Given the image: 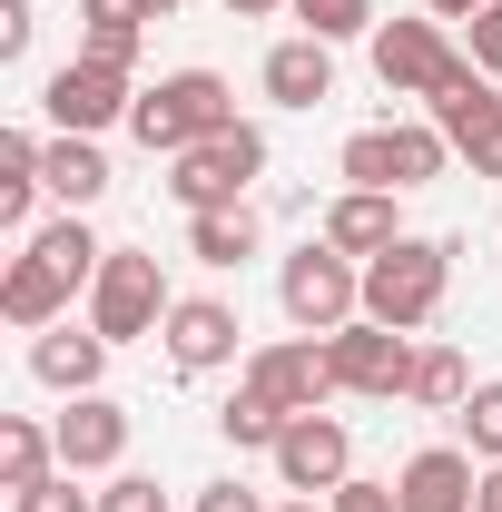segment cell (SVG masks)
Masks as SVG:
<instances>
[{
    "label": "cell",
    "mask_w": 502,
    "mask_h": 512,
    "mask_svg": "<svg viewBox=\"0 0 502 512\" xmlns=\"http://www.w3.org/2000/svg\"><path fill=\"white\" fill-rule=\"evenodd\" d=\"M286 424H296V414H276L256 384H247V394H227V414H217V434H227L237 453H276V444H286Z\"/></svg>",
    "instance_id": "cell-21"
},
{
    "label": "cell",
    "mask_w": 502,
    "mask_h": 512,
    "mask_svg": "<svg viewBox=\"0 0 502 512\" xmlns=\"http://www.w3.org/2000/svg\"><path fill=\"white\" fill-rule=\"evenodd\" d=\"M197 512H266V503H256L247 483H207V493H197Z\"/></svg>",
    "instance_id": "cell-35"
},
{
    "label": "cell",
    "mask_w": 502,
    "mask_h": 512,
    "mask_svg": "<svg viewBox=\"0 0 502 512\" xmlns=\"http://www.w3.org/2000/svg\"><path fill=\"white\" fill-rule=\"evenodd\" d=\"M20 512H99V503L79 493V473H50V483H30V493H20Z\"/></svg>",
    "instance_id": "cell-29"
},
{
    "label": "cell",
    "mask_w": 502,
    "mask_h": 512,
    "mask_svg": "<svg viewBox=\"0 0 502 512\" xmlns=\"http://www.w3.org/2000/svg\"><path fill=\"white\" fill-rule=\"evenodd\" d=\"M30 30H40V20H30V0H0V60H20V50H30Z\"/></svg>",
    "instance_id": "cell-34"
},
{
    "label": "cell",
    "mask_w": 502,
    "mask_h": 512,
    "mask_svg": "<svg viewBox=\"0 0 502 512\" xmlns=\"http://www.w3.org/2000/svg\"><path fill=\"white\" fill-rule=\"evenodd\" d=\"M276 512H315V503H276Z\"/></svg>",
    "instance_id": "cell-40"
},
{
    "label": "cell",
    "mask_w": 502,
    "mask_h": 512,
    "mask_svg": "<svg viewBox=\"0 0 502 512\" xmlns=\"http://www.w3.org/2000/svg\"><path fill=\"white\" fill-rule=\"evenodd\" d=\"M345 463H355V434H345L335 414H296V424H286V444H276L286 493H335V483H345Z\"/></svg>",
    "instance_id": "cell-11"
},
{
    "label": "cell",
    "mask_w": 502,
    "mask_h": 512,
    "mask_svg": "<svg viewBox=\"0 0 502 512\" xmlns=\"http://www.w3.org/2000/svg\"><path fill=\"white\" fill-rule=\"evenodd\" d=\"M434 128L473 158V168H483V178H502V99H493V79H483V69H463V79L434 99Z\"/></svg>",
    "instance_id": "cell-9"
},
{
    "label": "cell",
    "mask_w": 502,
    "mask_h": 512,
    "mask_svg": "<svg viewBox=\"0 0 502 512\" xmlns=\"http://www.w3.org/2000/svg\"><path fill=\"white\" fill-rule=\"evenodd\" d=\"M60 306H69V276H60L40 247H20V266L0 276V316L20 325V335H50V325H60Z\"/></svg>",
    "instance_id": "cell-16"
},
{
    "label": "cell",
    "mask_w": 502,
    "mask_h": 512,
    "mask_svg": "<svg viewBox=\"0 0 502 512\" xmlns=\"http://www.w3.org/2000/svg\"><path fill=\"white\" fill-rule=\"evenodd\" d=\"M325 512H404V493H394V483H355V473H345Z\"/></svg>",
    "instance_id": "cell-31"
},
{
    "label": "cell",
    "mask_w": 502,
    "mask_h": 512,
    "mask_svg": "<svg viewBox=\"0 0 502 512\" xmlns=\"http://www.w3.org/2000/svg\"><path fill=\"white\" fill-rule=\"evenodd\" d=\"M404 512H473V493H483V473H473V453H453V444H434V453H414L404 463Z\"/></svg>",
    "instance_id": "cell-15"
},
{
    "label": "cell",
    "mask_w": 502,
    "mask_h": 512,
    "mask_svg": "<svg viewBox=\"0 0 502 512\" xmlns=\"http://www.w3.org/2000/svg\"><path fill=\"white\" fill-rule=\"evenodd\" d=\"M128 10H138V20H168V10H178V0H128Z\"/></svg>",
    "instance_id": "cell-38"
},
{
    "label": "cell",
    "mask_w": 502,
    "mask_h": 512,
    "mask_svg": "<svg viewBox=\"0 0 502 512\" xmlns=\"http://www.w3.org/2000/svg\"><path fill=\"white\" fill-rule=\"evenodd\" d=\"M473 69H483V79H502V0H483V10H473Z\"/></svg>",
    "instance_id": "cell-32"
},
{
    "label": "cell",
    "mask_w": 502,
    "mask_h": 512,
    "mask_svg": "<svg viewBox=\"0 0 502 512\" xmlns=\"http://www.w3.org/2000/svg\"><path fill=\"white\" fill-rule=\"evenodd\" d=\"M79 60H99V69H128V60H138V20H89Z\"/></svg>",
    "instance_id": "cell-28"
},
{
    "label": "cell",
    "mask_w": 502,
    "mask_h": 512,
    "mask_svg": "<svg viewBox=\"0 0 502 512\" xmlns=\"http://www.w3.org/2000/svg\"><path fill=\"white\" fill-rule=\"evenodd\" d=\"M286 316L306 325V335H335V325L365 316V266L345 247H306L286 256Z\"/></svg>",
    "instance_id": "cell-7"
},
{
    "label": "cell",
    "mask_w": 502,
    "mask_h": 512,
    "mask_svg": "<svg viewBox=\"0 0 502 512\" xmlns=\"http://www.w3.org/2000/svg\"><path fill=\"white\" fill-rule=\"evenodd\" d=\"M40 99H50V119H60L69 138H99L109 119H128V109H138V99H128V69H99V60H69Z\"/></svg>",
    "instance_id": "cell-10"
},
{
    "label": "cell",
    "mask_w": 502,
    "mask_h": 512,
    "mask_svg": "<svg viewBox=\"0 0 502 512\" xmlns=\"http://www.w3.org/2000/svg\"><path fill=\"white\" fill-rule=\"evenodd\" d=\"M266 99H276V109L335 99V40H276V50H266Z\"/></svg>",
    "instance_id": "cell-17"
},
{
    "label": "cell",
    "mask_w": 502,
    "mask_h": 512,
    "mask_svg": "<svg viewBox=\"0 0 502 512\" xmlns=\"http://www.w3.org/2000/svg\"><path fill=\"white\" fill-rule=\"evenodd\" d=\"M394 237H404V227H394V197L384 188H345L325 207V247H345V256H384Z\"/></svg>",
    "instance_id": "cell-19"
},
{
    "label": "cell",
    "mask_w": 502,
    "mask_h": 512,
    "mask_svg": "<svg viewBox=\"0 0 502 512\" xmlns=\"http://www.w3.org/2000/svg\"><path fill=\"white\" fill-rule=\"evenodd\" d=\"M443 148H453L443 128H355V138H345V178H355V188H384V197L434 188Z\"/></svg>",
    "instance_id": "cell-5"
},
{
    "label": "cell",
    "mask_w": 502,
    "mask_h": 512,
    "mask_svg": "<svg viewBox=\"0 0 502 512\" xmlns=\"http://www.w3.org/2000/svg\"><path fill=\"white\" fill-rule=\"evenodd\" d=\"M168 276H158V256L138 247H109V266H99V286H89V335H109V345H128V335H148V325H168Z\"/></svg>",
    "instance_id": "cell-3"
},
{
    "label": "cell",
    "mask_w": 502,
    "mask_h": 512,
    "mask_svg": "<svg viewBox=\"0 0 502 512\" xmlns=\"http://www.w3.org/2000/svg\"><path fill=\"white\" fill-rule=\"evenodd\" d=\"M40 188H60L69 207H89V197H109V158H99L89 138H60V148L40 158Z\"/></svg>",
    "instance_id": "cell-20"
},
{
    "label": "cell",
    "mask_w": 502,
    "mask_h": 512,
    "mask_svg": "<svg viewBox=\"0 0 502 512\" xmlns=\"http://www.w3.org/2000/svg\"><path fill=\"white\" fill-rule=\"evenodd\" d=\"M473 60H453L443 20H375V79L394 99H443Z\"/></svg>",
    "instance_id": "cell-6"
},
{
    "label": "cell",
    "mask_w": 502,
    "mask_h": 512,
    "mask_svg": "<svg viewBox=\"0 0 502 512\" xmlns=\"http://www.w3.org/2000/svg\"><path fill=\"white\" fill-rule=\"evenodd\" d=\"M40 158H50V148H40L30 128H10V138H0V188H10V178H40Z\"/></svg>",
    "instance_id": "cell-33"
},
{
    "label": "cell",
    "mask_w": 502,
    "mask_h": 512,
    "mask_svg": "<svg viewBox=\"0 0 502 512\" xmlns=\"http://www.w3.org/2000/svg\"><path fill=\"white\" fill-rule=\"evenodd\" d=\"M473 512H502V463H483V493H473Z\"/></svg>",
    "instance_id": "cell-36"
},
{
    "label": "cell",
    "mask_w": 502,
    "mask_h": 512,
    "mask_svg": "<svg viewBox=\"0 0 502 512\" xmlns=\"http://www.w3.org/2000/svg\"><path fill=\"white\" fill-rule=\"evenodd\" d=\"M296 20H306V40H355V30H375V0H296Z\"/></svg>",
    "instance_id": "cell-27"
},
{
    "label": "cell",
    "mask_w": 502,
    "mask_h": 512,
    "mask_svg": "<svg viewBox=\"0 0 502 512\" xmlns=\"http://www.w3.org/2000/svg\"><path fill=\"white\" fill-rule=\"evenodd\" d=\"M109 365V335H79V325H50V335H30V375L60 384V394H89Z\"/></svg>",
    "instance_id": "cell-18"
},
{
    "label": "cell",
    "mask_w": 502,
    "mask_h": 512,
    "mask_svg": "<svg viewBox=\"0 0 502 512\" xmlns=\"http://www.w3.org/2000/svg\"><path fill=\"white\" fill-rule=\"evenodd\" d=\"M256 168H266V138H256V128L237 119V128H217V138H197L188 158H178V178H168V197H178L188 217H207V207H237Z\"/></svg>",
    "instance_id": "cell-4"
},
{
    "label": "cell",
    "mask_w": 502,
    "mask_h": 512,
    "mask_svg": "<svg viewBox=\"0 0 502 512\" xmlns=\"http://www.w3.org/2000/svg\"><path fill=\"white\" fill-rule=\"evenodd\" d=\"M188 247L207 256V266H247L256 256V217L247 207H207V217H188Z\"/></svg>",
    "instance_id": "cell-22"
},
{
    "label": "cell",
    "mask_w": 502,
    "mask_h": 512,
    "mask_svg": "<svg viewBox=\"0 0 502 512\" xmlns=\"http://www.w3.org/2000/svg\"><path fill=\"white\" fill-rule=\"evenodd\" d=\"M325 365H335L345 394H404V384H414V345H404V325L355 316V325L325 335Z\"/></svg>",
    "instance_id": "cell-8"
},
{
    "label": "cell",
    "mask_w": 502,
    "mask_h": 512,
    "mask_svg": "<svg viewBox=\"0 0 502 512\" xmlns=\"http://www.w3.org/2000/svg\"><path fill=\"white\" fill-rule=\"evenodd\" d=\"M473 10H483V0H434V20H473Z\"/></svg>",
    "instance_id": "cell-37"
},
{
    "label": "cell",
    "mask_w": 502,
    "mask_h": 512,
    "mask_svg": "<svg viewBox=\"0 0 502 512\" xmlns=\"http://www.w3.org/2000/svg\"><path fill=\"white\" fill-rule=\"evenodd\" d=\"M30 247L50 256V266H60L69 286H99V266H109V247H99V237H89V227H79V217H60V227H40V237H30Z\"/></svg>",
    "instance_id": "cell-24"
},
{
    "label": "cell",
    "mask_w": 502,
    "mask_h": 512,
    "mask_svg": "<svg viewBox=\"0 0 502 512\" xmlns=\"http://www.w3.org/2000/svg\"><path fill=\"white\" fill-rule=\"evenodd\" d=\"M128 128L148 138V148H168V158H188L197 138H217V128H237V99H227V79L217 69H178V79H158V89H138V109Z\"/></svg>",
    "instance_id": "cell-1"
},
{
    "label": "cell",
    "mask_w": 502,
    "mask_h": 512,
    "mask_svg": "<svg viewBox=\"0 0 502 512\" xmlns=\"http://www.w3.org/2000/svg\"><path fill=\"white\" fill-rule=\"evenodd\" d=\"M50 453H60V434H40V424H0V483L10 493H30V483H50Z\"/></svg>",
    "instance_id": "cell-23"
},
{
    "label": "cell",
    "mask_w": 502,
    "mask_h": 512,
    "mask_svg": "<svg viewBox=\"0 0 502 512\" xmlns=\"http://www.w3.org/2000/svg\"><path fill=\"white\" fill-rule=\"evenodd\" d=\"M453 286V247L443 237H394L384 256H365V316L375 325H424Z\"/></svg>",
    "instance_id": "cell-2"
},
{
    "label": "cell",
    "mask_w": 502,
    "mask_h": 512,
    "mask_svg": "<svg viewBox=\"0 0 502 512\" xmlns=\"http://www.w3.org/2000/svg\"><path fill=\"white\" fill-rule=\"evenodd\" d=\"M99 512H168V493H158L148 473H119V483L99 493Z\"/></svg>",
    "instance_id": "cell-30"
},
{
    "label": "cell",
    "mask_w": 502,
    "mask_h": 512,
    "mask_svg": "<svg viewBox=\"0 0 502 512\" xmlns=\"http://www.w3.org/2000/svg\"><path fill=\"white\" fill-rule=\"evenodd\" d=\"M50 434H60V463H69V473H109V463L128 453V414L109 404V394H69V414L50 424Z\"/></svg>",
    "instance_id": "cell-14"
},
{
    "label": "cell",
    "mask_w": 502,
    "mask_h": 512,
    "mask_svg": "<svg viewBox=\"0 0 502 512\" xmlns=\"http://www.w3.org/2000/svg\"><path fill=\"white\" fill-rule=\"evenodd\" d=\"M453 414H463V444L483 453V463H502V384H473Z\"/></svg>",
    "instance_id": "cell-26"
},
{
    "label": "cell",
    "mask_w": 502,
    "mask_h": 512,
    "mask_svg": "<svg viewBox=\"0 0 502 512\" xmlns=\"http://www.w3.org/2000/svg\"><path fill=\"white\" fill-rule=\"evenodd\" d=\"M227 355H237V306L178 296V306H168V365H178V375H207V365H227Z\"/></svg>",
    "instance_id": "cell-13"
},
{
    "label": "cell",
    "mask_w": 502,
    "mask_h": 512,
    "mask_svg": "<svg viewBox=\"0 0 502 512\" xmlns=\"http://www.w3.org/2000/svg\"><path fill=\"white\" fill-rule=\"evenodd\" d=\"M404 394H414V404H463V394H473V384H463V355H453V345H424Z\"/></svg>",
    "instance_id": "cell-25"
},
{
    "label": "cell",
    "mask_w": 502,
    "mask_h": 512,
    "mask_svg": "<svg viewBox=\"0 0 502 512\" xmlns=\"http://www.w3.org/2000/svg\"><path fill=\"white\" fill-rule=\"evenodd\" d=\"M247 384L276 404V414H315V404L335 394V365H325V345L306 335V345H266V355L247 365Z\"/></svg>",
    "instance_id": "cell-12"
},
{
    "label": "cell",
    "mask_w": 502,
    "mask_h": 512,
    "mask_svg": "<svg viewBox=\"0 0 502 512\" xmlns=\"http://www.w3.org/2000/svg\"><path fill=\"white\" fill-rule=\"evenodd\" d=\"M227 10H237V20H266V10H276V0H227Z\"/></svg>",
    "instance_id": "cell-39"
}]
</instances>
